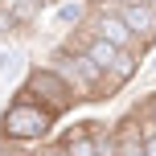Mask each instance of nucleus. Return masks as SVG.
Masks as SVG:
<instances>
[{
    "label": "nucleus",
    "instance_id": "8",
    "mask_svg": "<svg viewBox=\"0 0 156 156\" xmlns=\"http://www.w3.org/2000/svg\"><path fill=\"white\" fill-rule=\"evenodd\" d=\"M140 111H144V119H148V123L156 127V94H152V99H148V103H144V107H140Z\"/></svg>",
    "mask_w": 156,
    "mask_h": 156
},
{
    "label": "nucleus",
    "instance_id": "9",
    "mask_svg": "<svg viewBox=\"0 0 156 156\" xmlns=\"http://www.w3.org/2000/svg\"><path fill=\"white\" fill-rule=\"evenodd\" d=\"M0 156H21V152H12V148H0Z\"/></svg>",
    "mask_w": 156,
    "mask_h": 156
},
{
    "label": "nucleus",
    "instance_id": "4",
    "mask_svg": "<svg viewBox=\"0 0 156 156\" xmlns=\"http://www.w3.org/2000/svg\"><path fill=\"white\" fill-rule=\"evenodd\" d=\"M119 12H123V21L132 25L136 41H140V54L148 45H156V8L152 4H115Z\"/></svg>",
    "mask_w": 156,
    "mask_h": 156
},
{
    "label": "nucleus",
    "instance_id": "11",
    "mask_svg": "<svg viewBox=\"0 0 156 156\" xmlns=\"http://www.w3.org/2000/svg\"><path fill=\"white\" fill-rule=\"evenodd\" d=\"M0 4H8V0H0Z\"/></svg>",
    "mask_w": 156,
    "mask_h": 156
},
{
    "label": "nucleus",
    "instance_id": "1",
    "mask_svg": "<svg viewBox=\"0 0 156 156\" xmlns=\"http://www.w3.org/2000/svg\"><path fill=\"white\" fill-rule=\"evenodd\" d=\"M54 123H58L54 111L21 90V99H12L4 107V115H0V136L12 144H41V140H49Z\"/></svg>",
    "mask_w": 156,
    "mask_h": 156
},
{
    "label": "nucleus",
    "instance_id": "10",
    "mask_svg": "<svg viewBox=\"0 0 156 156\" xmlns=\"http://www.w3.org/2000/svg\"><path fill=\"white\" fill-rule=\"evenodd\" d=\"M90 4H94V8H103V4H111V0H90Z\"/></svg>",
    "mask_w": 156,
    "mask_h": 156
},
{
    "label": "nucleus",
    "instance_id": "7",
    "mask_svg": "<svg viewBox=\"0 0 156 156\" xmlns=\"http://www.w3.org/2000/svg\"><path fill=\"white\" fill-rule=\"evenodd\" d=\"M41 156H66V144H62V140L45 144V148H41Z\"/></svg>",
    "mask_w": 156,
    "mask_h": 156
},
{
    "label": "nucleus",
    "instance_id": "6",
    "mask_svg": "<svg viewBox=\"0 0 156 156\" xmlns=\"http://www.w3.org/2000/svg\"><path fill=\"white\" fill-rule=\"evenodd\" d=\"M90 0H62V4L49 12V21H54V29H82V21L90 16Z\"/></svg>",
    "mask_w": 156,
    "mask_h": 156
},
{
    "label": "nucleus",
    "instance_id": "5",
    "mask_svg": "<svg viewBox=\"0 0 156 156\" xmlns=\"http://www.w3.org/2000/svg\"><path fill=\"white\" fill-rule=\"evenodd\" d=\"M66 156H103V136L94 132V123H82V132L62 136Z\"/></svg>",
    "mask_w": 156,
    "mask_h": 156
},
{
    "label": "nucleus",
    "instance_id": "2",
    "mask_svg": "<svg viewBox=\"0 0 156 156\" xmlns=\"http://www.w3.org/2000/svg\"><path fill=\"white\" fill-rule=\"evenodd\" d=\"M25 94H29V99H37L41 107H49L54 115H66V111L82 99V94H78V86H74L62 70H58V66H33L29 78H25Z\"/></svg>",
    "mask_w": 156,
    "mask_h": 156
},
{
    "label": "nucleus",
    "instance_id": "3",
    "mask_svg": "<svg viewBox=\"0 0 156 156\" xmlns=\"http://www.w3.org/2000/svg\"><path fill=\"white\" fill-rule=\"evenodd\" d=\"M90 33L94 37H103V41H111V45H119V49H132L136 54V33H132V25L123 21V12H119L115 4H103L99 12L90 16Z\"/></svg>",
    "mask_w": 156,
    "mask_h": 156
}]
</instances>
